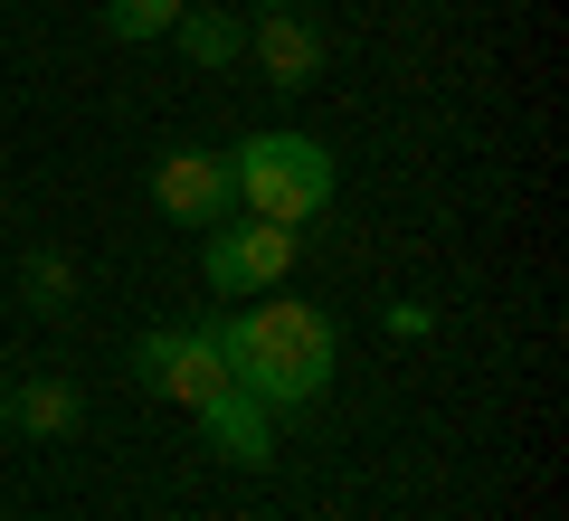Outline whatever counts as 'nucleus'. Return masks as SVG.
I'll list each match as a JSON object with an SVG mask.
<instances>
[{
  "mask_svg": "<svg viewBox=\"0 0 569 521\" xmlns=\"http://www.w3.org/2000/svg\"><path fill=\"white\" fill-rule=\"evenodd\" d=\"M266 10H284V0H266Z\"/></svg>",
  "mask_w": 569,
  "mask_h": 521,
  "instance_id": "nucleus-13",
  "label": "nucleus"
},
{
  "mask_svg": "<svg viewBox=\"0 0 569 521\" xmlns=\"http://www.w3.org/2000/svg\"><path fill=\"white\" fill-rule=\"evenodd\" d=\"M190 0H104V39L142 48V39H171V20H181Z\"/></svg>",
  "mask_w": 569,
  "mask_h": 521,
  "instance_id": "nucleus-10",
  "label": "nucleus"
},
{
  "mask_svg": "<svg viewBox=\"0 0 569 521\" xmlns=\"http://www.w3.org/2000/svg\"><path fill=\"white\" fill-rule=\"evenodd\" d=\"M29 294H39V303H48V313H58V303H67V294H77V265H67V257H58V247H39V257H29Z\"/></svg>",
  "mask_w": 569,
  "mask_h": 521,
  "instance_id": "nucleus-11",
  "label": "nucleus"
},
{
  "mask_svg": "<svg viewBox=\"0 0 569 521\" xmlns=\"http://www.w3.org/2000/svg\"><path fill=\"white\" fill-rule=\"evenodd\" d=\"M171 39H181V58L209 67V77H219L228 58H247V29L228 20V10H181V20H171Z\"/></svg>",
  "mask_w": 569,
  "mask_h": 521,
  "instance_id": "nucleus-8",
  "label": "nucleus"
},
{
  "mask_svg": "<svg viewBox=\"0 0 569 521\" xmlns=\"http://www.w3.org/2000/svg\"><path fill=\"white\" fill-rule=\"evenodd\" d=\"M190 418L209 427V445H219L228 464H247V474H257V464H276V408H266V399H247V389H219V399H200Z\"/></svg>",
  "mask_w": 569,
  "mask_h": 521,
  "instance_id": "nucleus-6",
  "label": "nucleus"
},
{
  "mask_svg": "<svg viewBox=\"0 0 569 521\" xmlns=\"http://www.w3.org/2000/svg\"><path fill=\"white\" fill-rule=\"evenodd\" d=\"M0 427H10V389H0Z\"/></svg>",
  "mask_w": 569,
  "mask_h": 521,
  "instance_id": "nucleus-12",
  "label": "nucleus"
},
{
  "mask_svg": "<svg viewBox=\"0 0 569 521\" xmlns=\"http://www.w3.org/2000/svg\"><path fill=\"white\" fill-rule=\"evenodd\" d=\"M152 200H162V219H181V228H219L228 209H238V190H228V161L162 152L152 161Z\"/></svg>",
  "mask_w": 569,
  "mask_h": 521,
  "instance_id": "nucleus-5",
  "label": "nucleus"
},
{
  "mask_svg": "<svg viewBox=\"0 0 569 521\" xmlns=\"http://www.w3.org/2000/svg\"><path fill=\"white\" fill-rule=\"evenodd\" d=\"M228 190L247 200V219L305 228L313 209L332 200V152L313 133H247L238 161H228Z\"/></svg>",
  "mask_w": 569,
  "mask_h": 521,
  "instance_id": "nucleus-2",
  "label": "nucleus"
},
{
  "mask_svg": "<svg viewBox=\"0 0 569 521\" xmlns=\"http://www.w3.org/2000/svg\"><path fill=\"white\" fill-rule=\"evenodd\" d=\"M10 418H20L29 437H77V427H86V399H77L67 380H29L20 399H10Z\"/></svg>",
  "mask_w": 569,
  "mask_h": 521,
  "instance_id": "nucleus-9",
  "label": "nucleus"
},
{
  "mask_svg": "<svg viewBox=\"0 0 569 521\" xmlns=\"http://www.w3.org/2000/svg\"><path fill=\"white\" fill-rule=\"evenodd\" d=\"M209 341H219L228 389L266 399L276 418L313 408L332 389V370H342V341H332V322L313 313V303H247V313H219Z\"/></svg>",
  "mask_w": 569,
  "mask_h": 521,
  "instance_id": "nucleus-1",
  "label": "nucleus"
},
{
  "mask_svg": "<svg viewBox=\"0 0 569 521\" xmlns=\"http://www.w3.org/2000/svg\"><path fill=\"white\" fill-rule=\"evenodd\" d=\"M295 257H305V238L276 219H238V228H209V294L228 303H257V294H284V275H295Z\"/></svg>",
  "mask_w": 569,
  "mask_h": 521,
  "instance_id": "nucleus-3",
  "label": "nucleus"
},
{
  "mask_svg": "<svg viewBox=\"0 0 569 521\" xmlns=\"http://www.w3.org/2000/svg\"><path fill=\"white\" fill-rule=\"evenodd\" d=\"M133 380L152 399H171V408H200V399L228 389V370H219V341L209 332H142L133 341Z\"/></svg>",
  "mask_w": 569,
  "mask_h": 521,
  "instance_id": "nucleus-4",
  "label": "nucleus"
},
{
  "mask_svg": "<svg viewBox=\"0 0 569 521\" xmlns=\"http://www.w3.org/2000/svg\"><path fill=\"white\" fill-rule=\"evenodd\" d=\"M247 48H257L266 86H313V77H323V29L295 20V10H266V20L247 29Z\"/></svg>",
  "mask_w": 569,
  "mask_h": 521,
  "instance_id": "nucleus-7",
  "label": "nucleus"
}]
</instances>
